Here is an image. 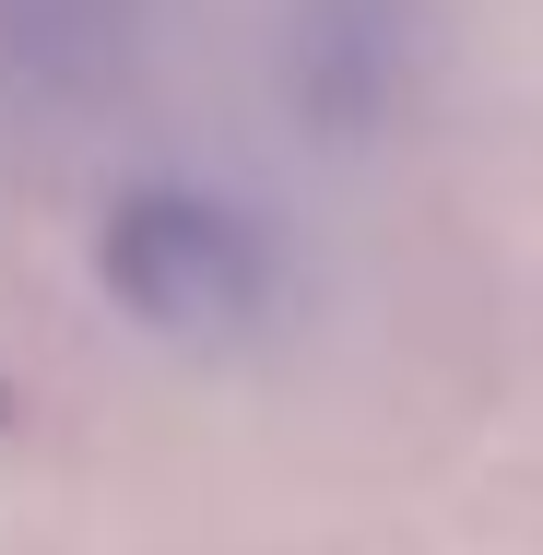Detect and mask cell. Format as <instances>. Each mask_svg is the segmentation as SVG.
Wrapping results in <instances>:
<instances>
[{"label": "cell", "instance_id": "cell-3", "mask_svg": "<svg viewBox=\"0 0 543 555\" xmlns=\"http://www.w3.org/2000/svg\"><path fill=\"white\" fill-rule=\"evenodd\" d=\"M0 426H12V390H0Z\"/></svg>", "mask_w": 543, "mask_h": 555}, {"label": "cell", "instance_id": "cell-1", "mask_svg": "<svg viewBox=\"0 0 543 555\" xmlns=\"http://www.w3.org/2000/svg\"><path fill=\"white\" fill-rule=\"evenodd\" d=\"M95 284L166 343H236L272 308V248L214 190H118L95 224Z\"/></svg>", "mask_w": 543, "mask_h": 555}, {"label": "cell", "instance_id": "cell-2", "mask_svg": "<svg viewBox=\"0 0 543 555\" xmlns=\"http://www.w3.org/2000/svg\"><path fill=\"white\" fill-rule=\"evenodd\" d=\"M284 83L331 118V130H366L402 83V0H296V36H284Z\"/></svg>", "mask_w": 543, "mask_h": 555}]
</instances>
